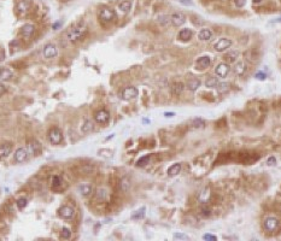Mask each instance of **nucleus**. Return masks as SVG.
Wrapping results in <instances>:
<instances>
[{
    "instance_id": "1",
    "label": "nucleus",
    "mask_w": 281,
    "mask_h": 241,
    "mask_svg": "<svg viewBox=\"0 0 281 241\" xmlns=\"http://www.w3.org/2000/svg\"><path fill=\"white\" fill-rule=\"evenodd\" d=\"M87 25H86V23L84 22H79L77 24H75L74 27H71L69 30H68V33H66V38H68V40L71 41V42H76V41H80L82 40L84 36H86V34H87Z\"/></svg>"
},
{
    "instance_id": "2",
    "label": "nucleus",
    "mask_w": 281,
    "mask_h": 241,
    "mask_svg": "<svg viewBox=\"0 0 281 241\" xmlns=\"http://www.w3.org/2000/svg\"><path fill=\"white\" fill-rule=\"evenodd\" d=\"M98 18L103 24L111 23L116 18V12L110 7H101L98 12Z\"/></svg>"
},
{
    "instance_id": "3",
    "label": "nucleus",
    "mask_w": 281,
    "mask_h": 241,
    "mask_svg": "<svg viewBox=\"0 0 281 241\" xmlns=\"http://www.w3.org/2000/svg\"><path fill=\"white\" fill-rule=\"evenodd\" d=\"M279 225H280L279 218H276V217H274V216H268V217H265L264 221H263V228H264V230L268 232V233L275 232V230L279 228Z\"/></svg>"
},
{
    "instance_id": "4",
    "label": "nucleus",
    "mask_w": 281,
    "mask_h": 241,
    "mask_svg": "<svg viewBox=\"0 0 281 241\" xmlns=\"http://www.w3.org/2000/svg\"><path fill=\"white\" fill-rule=\"evenodd\" d=\"M232 45H233V41L230 40V39H228V38H220L216 42H214L212 48L216 52L222 53V52H226L228 48H230Z\"/></svg>"
},
{
    "instance_id": "5",
    "label": "nucleus",
    "mask_w": 281,
    "mask_h": 241,
    "mask_svg": "<svg viewBox=\"0 0 281 241\" xmlns=\"http://www.w3.org/2000/svg\"><path fill=\"white\" fill-rule=\"evenodd\" d=\"M139 94V91L137 87H133V86H129V87H126L122 92H121V98L123 100H133L138 97Z\"/></svg>"
},
{
    "instance_id": "6",
    "label": "nucleus",
    "mask_w": 281,
    "mask_h": 241,
    "mask_svg": "<svg viewBox=\"0 0 281 241\" xmlns=\"http://www.w3.org/2000/svg\"><path fill=\"white\" fill-rule=\"evenodd\" d=\"M48 140H50V142L52 145H58V143H60L63 141V134H62L59 128L53 127V128L50 129V132H48Z\"/></svg>"
},
{
    "instance_id": "7",
    "label": "nucleus",
    "mask_w": 281,
    "mask_h": 241,
    "mask_svg": "<svg viewBox=\"0 0 281 241\" xmlns=\"http://www.w3.org/2000/svg\"><path fill=\"white\" fill-rule=\"evenodd\" d=\"M27 145H28V148H29V151H30V153L33 156H40L42 153V146H41V143L38 140L29 139L27 141Z\"/></svg>"
},
{
    "instance_id": "8",
    "label": "nucleus",
    "mask_w": 281,
    "mask_h": 241,
    "mask_svg": "<svg viewBox=\"0 0 281 241\" xmlns=\"http://www.w3.org/2000/svg\"><path fill=\"white\" fill-rule=\"evenodd\" d=\"M211 65V58L209 56H200L194 61V66L197 70H205Z\"/></svg>"
},
{
    "instance_id": "9",
    "label": "nucleus",
    "mask_w": 281,
    "mask_h": 241,
    "mask_svg": "<svg viewBox=\"0 0 281 241\" xmlns=\"http://www.w3.org/2000/svg\"><path fill=\"white\" fill-rule=\"evenodd\" d=\"M42 53H43V57H45V58L52 59V58L57 57V54H58L57 46H56L54 43H47V45H45Z\"/></svg>"
},
{
    "instance_id": "10",
    "label": "nucleus",
    "mask_w": 281,
    "mask_h": 241,
    "mask_svg": "<svg viewBox=\"0 0 281 241\" xmlns=\"http://www.w3.org/2000/svg\"><path fill=\"white\" fill-rule=\"evenodd\" d=\"M229 72H230V66H229L228 63H224V61H223V63H220V64L216 66V69H215L216 76L222 77V79L227 77Z\"/></svg>"
},
{
    "instance_id": "11",
    "label": "nucleus",
    "mask_w": 281,
    "mask_h": 241,
    "mask_svg": "<svg viewBox=\"0 0 281 241\" xmlns=\"http://www.w3.org/2000/svg\"><path fill=\"white\" fill-rule=\"evenodd\" d=\"M94 120L98 124H106L110 120V112L107 110H104V109L97 111L94 115Z\"/></svg>"
},
{
    "instance_id": "12",
    "label": "nucleus",
    "mask_w": 281,
    "mask_h": 241,
    "mask_svg": "<svg viewBox=\"0 0 281 241\" xmlns=\"http://www.w3.org/2000/svg\"><path fill=\"white\" fill-rule=\"evenodd\" d=\"M58 216L60 218H64V220H71L74 217V209L68 206V205L60 206L59 210H58Z\"/></svg>"
},
{
    "instance_id": "13",
    "label": "nucleus",
    "mask_w": 281,
    "mask_h": 241,
    "mask_svg": "<svg viewBox=\"0 0 281 241\" xmlns=\"http://www.w3.org/2000/svg\"><path fill=\"white\" fill-rule=\"evenodd\" d=\"M170 20L174 27H181L186 23V16L182 12H175L170 16Z\"/></svg>"
},
{
    "instance_id": "14",
    "label": "nucleus",
    "mask_w": 281,
    "mask_h": 241,
    "mask_svg": "<svg viewBox=\"0 0 281 241\" xmlns=\"http://www.w3.org/2000/svg\"><path fill=\"white\" fill-rule=\"evenodd\" d=\"M34 32H35V27H34L33 24H24V25L21 28L20 34L25 39V40H28V39H30V38L33 36Z\"/></svg>"
},
{
    "instance_id": "15",
    "label": "nucleus",
    "mask_w": 281,
    "mask_h": 241,
    "mask_svg": "<svg viewBox=\"0 0 281 241\" xmlns=\"http://www.w3.org/2000/svg\"><path fill=\"white\" fill-rule=\"evenodd\" d=\"M12 143L11 142H4L0 145V159H4L6 157H9V154H11L12 152Z\"/></svg>"
},
{
    "instance_id": "16",
    "label": "nucleus",
    "mask_w": 281,
    "mask_h": 241,
    "mask_svg": "<svg viewBox=\"0 0 281 241\" xmlns=\"http://www.w3.org/2000/svg\"><path fill=\"white\" fill-rule=\"evenodd\" d=\"M247 71V64L245 61H235L234 63V66H233V72L238 76H241L244 75L245 72Z\"/></svg>"
},
{
    "instance_id": "17",
    "label": "nucleus",
    "mask_w": 281,
    "mask_h": 241,
    "mask_svg": "<svg viewBox=\"0 0 281 241\" xmlns=\"http://www.w3.org/2000/svg\"><path fill=\"white\" fill-rule=\"evenodd\" d=\"M212 30L210 28H203L198 33V40L199 41H210L212 39Z\"/></svg>"
},
{
    "instance_id": "18",
    "label": "nucleus",
    "mask_w": 281,
    "mask_h": 241,
    "mask_svg": "<svg viewBox=\"0 0 281 241\" xmlns=\"http://www.w3.org/2000/svg\"><path fill=\"white\" fill-rule=\"evenodd\" d=\"M201 82L199 79H196V77H192V79H189V80L186 82V84H185V87L189 91V92H196L199 87H200Z\"/></svg>"
},
{
    "instance_id": "19",
    "label": "nucleus",
    "mask_w": 281,
    "mask_h": 241,
    "mask_svg": "<svg viewBox=\"0 0 281 241\" xmlns=\"http://www.w3.org/2000/svg\"><path fill=\"white\" fill-rule=\"evenodd\" d=\"M13 158H15V161H17V163H23V161H27V158H28V152H27V150L25 148H18V150H16V152H15V154H13Z\"/></svg>"
},
{
    "instance_id": "20",
    "label": "nucleus",
    "mask_w": 281,
    "mask_h": 241,
    "mask_svg": "<svg viewBox=\"0 0 281 241\" xmlns=\"http://www.w3.org/2000/svg\"><path fill=\"white\" fill-rule=\"evenodd\" d=\"M239 56H240V52L238 51V50H232V51H229V52H227L226 54H224V59H226V63H235L237 60H238V58H239Z\"/></svg>"
},
{
    "instance_id": "21",
    "label": "nucleus",
    "mask_w": 281,
    "mask_h": 241,
    "mask_svg": "<svg viewBox=\"0 0 281 241\" xmlns=\"http://www.w3.org/2000/svg\"><path fill=\"white\" fill-rule=\"evenodd\" d=\"M192 36H193V32H192L189 28H185V29H181L180 32H179V35H178L179 40L183 41V42H186V41H189L191 39H192Z\"/></svg>"
},
{
    "instance_id": "22",
    "label": "nucleus",
    "mask_w": 281,
    "mask_h": 241,
    "mask_svg": "<svg viewBox=\"0 0 281 241\" xmlns=\"http://www.w3.org/2000/svg\"><path fill=\"white\" fill-rule=\"evenodd\" d=\"M107 199V189L106 188H98L96 192V200L99 202H104Z\"/></svg>"
},
{
    "instance_id": "23",
    "label": "nucleus",
    "mask_w": 281,
    "mask_h": 241,
    "mask_svg": "<svg viewBox=\"0 0 281 241\" xmlns=\"http://www.w3.org/2000/svg\"><path fill=\"white\" fill-rule=\"evenodd\" d=\"M79 192L81 193L82 197H89L92 194V186L88 183H82L79 186Z\"/></svg>"
},
{
    "instance_id": "24",
    "label": "nucleus",
    "mask_w": 281,
    "mask_h": 241,
    "mask_svg": "<svg viewBox=\"0 0 281 241\" xmlns=\"http://www.w3.org/2000/svg\"><path fill=\"white\" fill-rule=\"evenodd\" d=\"M181 164L180 163H175V164H173L171 166H169V169H168V176H170V177H173V176H176V175H179L181 171Z\"/></svg>"
},
{
    "instance_id": "25",
    "label": "nucleus",
    "mask_w": 281,
    "mask_h": 241,
    "mask_svg": "<svg viewBox=\"0 0 281 241\" xmlns=\"http://www.w3.org/2000/svg\"><path fill=\"white\" fill-rule=\"evenodd\" d=\"M13 76L12 70H10L9 68H1L0 69V79L2 81H10Z\"/></svg>"
},
{
    "instance_id": "26",
    "label": "nucleus",
    "mask_w": 281,
    "mask_h": 241,
    "mask_svg": "<svg viewBox=\"0 0 281 241\" xmlns=\"http://www.w3.org/2000/svg\"><path fill=\"white\" fill-rule=\"evenodd\" d=\"M93 129H94V123L91 120H86L83 122L82 127H81V132L83 134H88V133L93 132Z\"/></svg>"
},
{
    "instance_id": "27",
    "label": "nucleus",
    "mask_w": 281,
    "mask_h": 241,
    "mask_svg": "<svg viewBox=\"0 0 281 241\" xmlns=\"http://www.w3.org/2000/svg\"><path fill=\"white\" fill-rule=\"evenodd\" d=\"M185 88H186L185 83H182V82H174L171 84V93L175 94V95H179V94H181L183 92Z\"/></svg>"
},
{
    "instance_id": "28",
    "label": "nucleus",
    "mask_w": 281,
    "mask_h": 241,
    "mask_svg": "<svg viewBox=\"0 0 281 241\" xmlns=\"http://www.w3.org/2000/svg\"><path fill=\"white\" fill-rule=\"evenodd\" d=\"M132 9V1L130 0H123L118 4V10L123 13H128Z\"/></svg>"
},
{
    "instance_id": "29",
    "label": "nucleus",
    "mask_w": 281,
    "mask_h": 241,
    "mask_svg": "<svg viewBox=\"0 0 281 241\" xmlns=\"http://www.w3.org/2000/svg\"><path fill=\"white\" fill-rule=\"evenodd\" d=\"M130 186H132V183H130V180L128 177H123L120 181V189L123 193H127L130 189Z\"/></svg>"
},
{
    "instance_id": "30",
    "label": "nucleus",
    "mask_w": 281,
    "mask_h": 241,
    "mask_svg": "<svg viewBox=\"0 0 281 241\" xmlns=\"http://www.w3.org/2000/svg\"><path fill=\"white\" fill-rule=\"evenodd\" d=\"M29 6H30V1L29 0H21L18 2V5H17V10L20 11L21 13H24V12L28 11Z\"/></svg>"
},
{
    "instance_id": "31",
    "label": "nucleus",
    "mask_w": 281,
    "mask_h": 241,
    "mask_svg": "<svg viewBox=\"0 0 281 241\" xmlns=\"http://www.w3.org/2000/svg\"><path fill=\"white\" fill-rule=\"evenodd\" d=\"M157 22L159 23V25H162V27H168L171 23L170 16H168V15H161V16H158L157 17Z\"/></svg>"
},
{
    "instance_id": "32",
    "label": "nucleus",
    "mask_w": 281,
    "mask_h": 241,
    "mask_svg": "<svg viewBox=\"0 0 281 241\" xmlns=\"http://www.w3.org/2000/svg\"><path fill=\"white\" fill-rule=\"evenodd\" d=\"M62 183H63V179L60 177V176H53L52 177V188L53 189H58L60 186H62Z\"/></svg>"
},
{
    "instance_id": "33",
    "label": "nucleus",
    "mask_w": 281,
    "mask_h": 241,
    "mask_svg": "<svg viewBox=\"0 0 281 241\" xmlns=\"http://www.w3.org/2000/svg\"><path fill=\"white\" fill-rule=\"evenodd\" d=\"M229 83L228 82H221V83H219L217 86H216V88H217V91H219V93H224V92H228L229 91Z\"/></svg>"
},
{
    "instance_id": "34",
    "label": "nucleus",
    "mask_w": 281,
    "mask_h": 241,
    "mask_svg": "<svg viewBox=\"0 0 281 241\" xmlns=\"http://www.w3.org/2000/svg\"><path fill=\"white\" fill-rule=\"evenodd\" d=\"M217 84H219L217 77H209L208 80L205 81V86L209 87V88H215Z\"/></svg>"
},
{
    "instance_id": "35",
    "label": "nucleus",
    "mask_w": 281,
    "mask_h": 241,
    "mask_svg": "<svg viewBox=\"0 0 281 241\" xmlns=\"http://www.w3.org/2000/svg\"><path fill=\"white\" fill-rule=\"evenodd\" d=\"M150 159H151V156H150V154L141 157L140 159H138V161H137V166H145V165H147L148 161H150Z\"/></svg>"
},
{
    "instance_id": "36",
    "label": "nucleus",
    "mask_w": 281,
    "mask_h": 241,
    "mask_svg": "<svg viewBox=\"0 0 281 241\" xmlns=\"http://www.w3.org/2000/svg\"><path fill=\"white\" fill-rule=\"evenodd\" d=\"M60 238H62V239H64V240L70 239V238H71V232H70V229H69V228H66V227L62 228V232H60Z\"/></svg>"
},
{
    "instance_id": "37",
    "label": "nucleus",
    "mask_w": 281,
    "mask_h": 241,
    "mask_svg": "<svg viewBox=\"0 0 281 241\" xmlns=\"http://www.w3.org/2000/svg\"><path fill=\"white\" fill-rule=\"evenodd\" d=\"M144 216H145V207H141V209H139L138 211H135V212L133 213L132 218H134V220H139V218H142Z\"/></svg>"
},
{
    "instance_id": "38",
    "label": "nucleus",
    "mask_w": 281,
    "mask_h": 241,
    "mask_svg": "<svg viewBox=\"0 0 281 241\" xmlns=\"http://www.w3.org/2000/svg\"><path fill=\"white\" fill-rule=\"evenodd\" d=\"M16 204H17L18 209H24V207L27 206V204H28V200H27V198L22 197V198H18V199H17Z\"/></svg>"
},
{
    "instance_id": "39",
    "label": "nucleus",
    "mask_w": 281,
    "mask_h": 241,
    "mask_svg": "<svg viewBox=\"0 0 281 241\" xmlns=\"http://www.w3.org/2000/svg\"><path fill=\"white\" fill-rule=\"evenodd\" d=\"M192 124H193L194 128H200V127L205 125V122L201 120V118H196V120H192Z\"/></svg>"
},
{
    "instance_id": "40",
    "label": "nucleus",
    "mask_w": 281,
    "mask_h": 241,
    "mask_svg": "<svg viewBox=\"0 0 281 241\" xmlns=\"http://www.w3.org/2000/svg\"><path fill=\"white\" fill-rule=\"evenodd\" d=\"M201 215H203L204 217H209V216L211 215V209H210L209 206H203V207H201Z\"/></svg>"
},
{
    "instance_id": "41",
    "label": "nucleus",
    "mask_w": 281,
    "mask_h": 241,
    "mask_svg": "<svg viewBox=\"0 0 281 241\" xmlns=\"http://www.w3.org/2000/svg\"><path fill=\"white\" fill-rule=\"evenodd\" d=\"M101 157H107V158H111L112 157V151H109V150H100L98 152Z\"/></svg>"
},
{
    "instance_id": "42",
    "label": "nucleus",
    "mask_w": 281,
    "mask_h": 241,
    "mask_svg": "<svg viewBox=\"0 0 281 241\" xmlns=\"http://www.w3.org/2000/svg\"><path fill=\"white\" fill-rule=\"evenodd\" d=\"M255 77H256L257 80H260V81H264L265 79H267V74H265V72H263V71H258V72H256Z\"/></svg>"
},
{
    "instance_id": "43",
    "label": "nucleus",
    "mask_w": 281,
    "mask_h": 241,
    "mask_svg": "<svg viewBox=\"0 0 281 241\" xmlns=\"http://www.w3.org/2000/svg\"><path fill=\"white\" fill-rule=\"evenodd\" d=\"M234 5H235V7L241 9L246 5V0H234Z\"/></svg>"
},
{
    "instance_id": "44",
    "label": "nucleus",
    "mask_w": 281,
    "mask_h": 241,
    "mask_svg": "<svg viewBox=\"0 0 281 241\" xmlns=\"http://www.w3.org/2000/svg\"><path fill=\"white\" fill-rule=\"evenodd\" d=\"M267 164L268 165H275L276 164V158L275 157H269L268 161H267Z\"/></svg>"
},
{
    "instance_id": "45",
    "label": "nucleus",
    "mask_w": 281,
    "mask_h": 241,
    "mask_svg": "<svg viewBox=\"0 0 281 241\" xmlns=\"http://www.w3.org/2000/svg\"><path fill=\"white\" fill-rule=\"evenodd\" d=\"M180 4L186 5V6H192V5H193V1H192V0H180Z\"/></svg>"
},
{
    "instance_id": "46",
    "label": "nucleus",
    "mask_w": 281,
    "mask_h": 241,
    "mask_svg": "<svg viewBox=\"0 0 281 241\" xmlns=\"http://www.w3.org/2000/svg\"><path fill=\"white\" fill-rule=\"evenodd\" d=\"M203 239L204 240H216V236L210 235V234H205V235H203Z\"/></svg>"
},
{
    "instance_id": "47",
    "label": "nucleus",
    "mask_w": 281,
    "mask_h": 241,
    "mask_svg": "<svg viewBox=\"0 0 281 241\" xmlns=\"http://www.w3.org/2000/svg\"><path fill=\"white\" fill-rule=\"evenodd\" d=\"M6 93V87L0 82V97L2 95V94H5Z\"/></svg>"
},
{
    "instance_id": "48",
    "label": "nucleus",
    "mask_w": 281,
    "mask_h": 241,
    "mask_svg": "<svg viewBox=\"0 0 281 241\" xmlns=\"http://www.w3.org/2000/svg\"><path fill=\"white\" fill-rule=\"evenodd\" d=\"M62 24H63L62 22H58V23H54V24L52 25V28H53L54 30H57V29H59L60 27H62Z\"/></svg>"
},
{
    "instance_id": "49",
    "label": "nucleus",
    "mask_w": 281,
    "mask_h": 241,
    "mask_svg": "<svg viewBox=\"0 0 281 241\" xmlns=\"http://www.w3.org/2000/svg\"><path fill=\"white\" fill-rule=\"evenodd\" d=\"M4 59H5V52H4V50L0 47V61Z\"/></svg>"
},
{
    "instance_id": "50",
    "label": "nucleus",
    "mask_w": 281,
    "mask_h": 241,
    "mask_svg": "<svg viewBox=\"0 0 281 241\" xmlns=\"http://www.w3.org/2000/svg\"><path fill=\"white\" fill-rule=\"evenodd\" d=\"M164 116H165V117H168V118H170V117H174V116H175V113H174V112H165V113H164Z\"/></svg>"
},
{
    "instance_id": "51",
    "label": "nucleus",
    "mask_w": 281,
    "mask_h": 241,
    "mask_svg": "<svg viewBox=\"0 0 281 241\" xmlns=\"http://www.w3.org/2000/svg\"><path fill=\"white\" fill-rule=\"evenodd\" d=\"M174 236H175V238H180V239H187V236H186V235H182V234H175Z\"/></svg>"
},
{
    "instance_id": "52",
    "label": "nucleus",
    "mask_w": 281,
    "mask_h": 241,
    "mask_svg": "<svg viewBox=\"0 0 281 241\" xmlns=\"http://www.w3.org/2000/svg\"><path fill=\"white\" fill-rule=\"evenodd\" d=\"M252 1H253V4H260L262 0H252Z\"/></svg>"
},
{
    "instance_id": "53",
    "label": "nucleus",
    "mask_w": 281,
    "mask_h": 241,
    "mask_svg": "<svg viewBox=\"0 0 281 241\" xmlns=\"http://www.w3.org/2000/svg\"><path fill=\"white\" fill-rule=\"evenodd\" d=\"M142 122H144V123H148L150 120H146V118H145V120H142Z\"/></svg>"
}]
</instances>
